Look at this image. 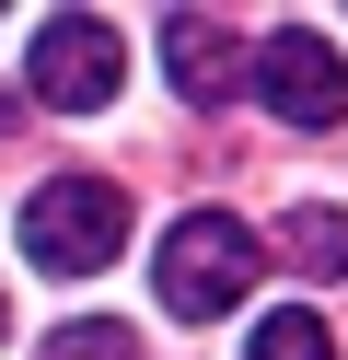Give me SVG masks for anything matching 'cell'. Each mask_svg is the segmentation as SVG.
I'll return each instance as SVG.
<instances>
[{
	"label": "cell",
	"instance_id": "cell-8",
	"mask_svg": "<svg viewBox=\"0 0 348 360\" xmlns=\"http://www.w3.org/2000/svg\"><path fill=\"white\" fill-rule=\"evenodd\" d=\"M35 360H139V337L116 326V314H82V326H58Z\"/></svg>",
	"mask_w": 348,
	"mask_h": 360
},
{
	"label": "cell",
	"instance_id": "cell-6",
	"mask_svg": "<svg viewBox=\"0 0 348 360\" xmlns=\"http://www.w3.org/2000/svg\"><path fill=\"white\" fill-rule=\"evenodd\" d=\"M267 244L302 267V279H348V210H278Z\"/></svg>",
	"mask_w": 348,
	"mask_h": 360
},
{
	"label": "cell",
	"instance_id": "cell-1",
	"mask_svg": "<svg viewBox=\"0 0 348 360\" xmlns=\"http://www.w3.org/2000/svg\"><path fill=\"white\" fill-rule=\"evenodd\" d=\"M255 267H267L255 221H232V210H186L174 233H162L151 290H162V314H174V326H221V314L255 302Z\"/></svg>",
	"mask_w": 348,
	"mask_h": 360
},
{
	"label": "cell",
	"instance_id": "cell-7",
	"mask_svg": "<svg viewBox=\"0 0 348 360\" xmlns=\"http://www.w3.org/2000/svg\"><path fill=\"white\" fill-rule=\"evenodd\" d=\"M244 360H337V326H325V314H302V302H278V314H255Z\"/></svg>",
	"mask_w": 348,
	"mask_h": 360
},
{
	"label": "cell",
	"instance_id": "cell-5",
	"mask_svg": "<svg viewBox=\"0 0 348 360\" xmlns=\"http://www.w3.org/2000/svg\"><path fill=\"white\" fill-rule=\"evenodd\" d=\"M162 70H174L186 105H232L244 94V47H232L209 12H174V24H162Z\"/></svg>",
	"mask_w": 348,
	"mask_h": 360
},
{
	"label": "cell",
	"instance_id": "cell-4",
	"mask_svg": "<svg viewBox=\"0 0 348 360\" xmlns=\"http://www.w3.org/2000/svg\"><path fill=\"white\" fill-rule=\"evenodd\" d=\"M244 82H255V105L267 117H290V128H337L348 117V58L325 47V35H302V24H267L244 47Z\"/></svg>",
	"mask_w": 348,
	"mask_h": 360
},
{
	"label": "cell",
	"instance_id": "cell-9",
	"mask_svg": "<svg viewBox=\"0 0 348 360\" xmlns=\"http://www.w3.org/2000/svg\"><path fill=\"white\" fill-rule=\"evenodd\" d=\"M0 326H12V302H0Z\"/></svg>",
	"mask_w": 348,
	"mask_h": 360
},
{
	"label": "cell",
	"instance_id": "cell-3",
	"mask_svg": "<svg viewBox=\"0 0 348 360\" xmlns=\"http://www.w3.org/2000/svg\"><path fill=\"white\" fill-rule=\"evenodd\" d=\"M116 82H128V35H116L105 12H46L35 24V58H23V94L35 105L93 117V105H116Z\"/></svg>",
	"mask_w": 348,
	"mask_h": 360
},
{
	"label": "cell",
	"instance_id": "cell-2",
	"mask_svg": "<svg viewBox=\"0 0 348 360\" xmlns=\"http://www.w3.org/2000/svg\"><path fill=\"white\" fill-rule=\"evenodd\" d=\"M116 244H128L116 174H46L23 198V267H46V279H93V267H116Z\"/></svg>",
	"mask_w": 348,
	"mask_h": 360
}]
</instances>
